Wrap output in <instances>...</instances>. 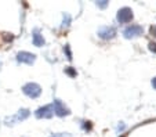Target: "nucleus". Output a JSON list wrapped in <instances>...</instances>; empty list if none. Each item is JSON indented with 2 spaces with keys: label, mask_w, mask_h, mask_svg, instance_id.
Instances as JSON below:
<instances>
[{
  "label": "nucleus",
  "mask_w": 156,
  "mask_h": 137,
  "mask_svg": "<svg viewBox=\"0 0 156 137\" xmlns=\"http://www.w3.org/2000/svg\"><path fill=\"white\" fill-rule=\"evenodd\" d=\"M64 51H66V54H68V58H69V60H72V54H71V50H69V46L68 45L65 46Z\"/></svg>",
  "instance_id": "f8f14e48"
},
{
  "label": "nucleus",
  "mask_w": 156,
  "mask_h": 137,
  "mask_svg": "<svg viewBox=\"0 0 156 137\" xmlns=\"http://www.w3.org/2000/svg\"><path fill=\"white\" fill-rule=\"evenodd\" d=\"M36 60V56L33 53H29V51H20L17 54V61L18 63H24L28 64V65H32Z\"/></svg>",
  "instance_id": "39448f33"
},
{
  "label": "nucleus",
  "mask_w": 156,
  "mask_h": 137,
  "mask_svg": "<svg viewBox=\"0 0 156 137\" xmlns=\"http://www.w3.org/2000/svg\"><path fill=\"white\" fill-rule=\"evenodd\" d=\"M98 6H100V7H102V9H104V7H106V4H108V2H105V0H102V2H98Z\"/></svg>",
  "instance_id": "4468645a"
},
{
  "label": "nucleus",
  "mask_w": 156,
  "mask_h": 137,
  "mask_svg": "<svg viewBox=\"0 0 156 137\" xmlns=\"http://www.w3.org/2000/svg\"><path fill=\"white\" fill-rule=\"evenodd\" d=\"M30 111L27 110V108H22V110H20L17 114H15L14 116H10V118H6V125H15L17 122H20V121H25L29 116Z\"/></svg>",
  "instance_id": "f03ea898"
},
{
  "label": "nucleus",
  "mask_w": 156,
  "mask_h": 137,
  "mask_svg": "<svg viewBox=\"0 0 156 137\" xmlns=\"http://www.w3.org/2000/svg\"><path fill=\"white\" fill-rule=\"evenodd\" d=\"M65 72H66V74H69V75H71V76H76V71H73V69H72L71 67H69V68H66V69H65Z\"/></svg>",
  "instance_id": "9b49d317"
},
{
  "label": "nucleus",
  "mask_w": 156,
  "mask_h": 137,
  "mask_svg": "<svg viewBox=\"0 0 156 137\" xmlns=\"http://www.w3.org/2000/svg\"><path fill=\"white\" fill-rule=\"evenodd\" d=\"M142 32H144V29H142L141 25L131 24V25H129V27L123 31V35L126 36L127 39H130V38H136V36L142 35Z\"/></svg>",
  "instance_id": "20e7f679"
},
{
  "label": "nucleus",
  "mask_w": 156,
  "mask_h": 137,
  "mask_svg": "<svg viewBox=\"0 0 156 137\" xmlns=\"http://www.w3.org/2000/svg\"><path fill=\"white\" fill-rule=\"evenodd\" d=\"M131 20H133L131 9H129V7H123V9L119 10V13H118V21L120 22V24H127V22H130Z\"/></svg>",
  "instance_id": "423d86ee"
},
{
  "label": "nucleus",
  "mask_w": 156,
  "mask_h": 137,
  "mask_svg": "<svg viewBox=\"0 0 156 137\" xmlns=\"http://www.w3.org/2000/svg\"><path fill=\"white\" fill-rule=\"evenodd\" d=\"M36 118L41 119V118H51L54 115V111H53V105H44V107H40L37 111L35 112Z\"/></svg>",
  "instance_id": "0eeeda50"
},
{
  "label": "nucleus",
  "mask_w": 156,
  "mask_h": 137,
  "mask_svg": "<svg viewBox=\"0 0 156 137\" xmlns=\"http://www.w3.org/2000/svg\"><path fill=\"white\" fill-rule=\"evenodd\" d=\"M149 50L156 53V43H149Z\"/></svg>",
  "instance_id": "ddd939ff"
},
{
  "label": "nucleus",
  "mask_w": 156,
  "mask_h": 137,
  "mask_svg": "<svg viewBox=\"0 0 156 137\" xmlns=\"http://www.w3.org/2000/svg\"><path fill=\"white\" fill-rule=\"evenodd\" d=\"M50 137H72L69 133H55V134H51Z\"/></svg>",
  "instance_id": "9d476101"
},
{
  "label": "nucleus",
  "mask_w": 156,
  "mask_h": 137,
  "mask_svg": "<svg viewBox=\"0 0 156 137\" xmlns=\"http://www.w3.org/2000/svg\"><path fill=\"white\" fill-rule=\"evenodd\" d=\"M22 92H24L28 97H30V99H37L39 96L41 94V87L39 86L37 83L29 82V83H27L22 87Z\"/></svg>",
  "instance_id": "f257e3e1"
},
{
  "label": "nucleus",
  "mask_w": 156,
  "mask_h": 137,
  "mask_svg": "<svg viewBox=\"0 0 156 137\" xmlns=\"http://www.w3.org/2000/svg\"><path fill=\"white\" fill-rule=\"evenodd\" d=\"M152 86L156 89V78H155V79H152Z\"/></svg>",
  "instance_id": "2eb2a0df"
},
{
  "label": "nucleus",
  "mask_w": 156,
  "mask_h": 137,
  "mask_svg": "<svg viewBox=\"0 0 156 137\" xmlns=\"http://www.w3.org/2000/svg\"><path fill=\"white\" fill-rule=\"evenodd\" d=\"M32 42L35 46H37V47H41V46L44 45V38L43 35H40V32H39V29H35L33 31V36H32Z\"/></svg>",
  "instance_id": "1a4fd4ad"
},
{
  "label": "nucleus",
  "mask_w": 156,
  "mask_h": 137,
  "mask_svg": "<svg viewBox=\"0 0 156 137\" xmlns=\"http://www.w3.org/2000/svg\"><path fill=\"white\" fill-rule=\"evenodd\" d=\"M116 35V29L113 27H102L98 29V36L102 39H112Z\"/></svg>",
  "instance_id": "6e6552de"
},
{
  "label": "nucleus",
  "mask_w": 156,
  "mask_h": 137,
  "mask_svg": "<svg viewBox=\"0 0 156 137\" xmlns=\"http://www.w3.org/2000/svg\"><path fill=\"white\" fill-rule=\"evenodd\" d=\"M51 105H53L54 114H55V115H58V116H65V115H69V114H71L69 108L65 107L64 103H62L61 100H58V99L54 100V103H53Z\"/></svg>",
  "instance_id": "7ed1b4c3"
}]
</instances>
